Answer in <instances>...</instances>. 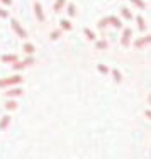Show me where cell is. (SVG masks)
<instances>
[{
    "instance_id": "cell-4",
    "label": "cell",
    "mask_w": 151,
    "mask_h": 159,
    "mask_svg": "<svg viewBox=\"0 0 151 159\" xmlns=\"http://www.w3.org/2000/svg\"><path fill=\"white\" fill-rule=\"evenodd\" d=\"M107 20H109V22H111V24H112V25H114V27H120V25H122V22H120V20H119V19H117V17H109V19H107Z\"/></svg>"
},
{
    "instance_id": "cell-13",
    "label": "cell",
    "mask_w": 151,
    "mask_h": 159,
    "mask_svg": "<svg viewBox=\"0 0 151 159\" xmlns=\"http://www.w3.org/2000/svg\"><path fill=\"white\" fill-rule=\"evenodd\" d=\"M85 36L88 37L90 41H93V39H95V34H93L92 31H90V29H85Z\"/></svg>"
},
{
    "instance_id": "cell-14",
    "label": "cell",
    "mask_w": 151,
    "mask_h": 159,
    "mask_svg": "<svg viewBox=\"0 0 151 159\" xmlns=\"http://www.w3.org/2000/svg\"><path fill=\"white\" fill-rule=\"evenodd\" d=\"M59 22H61V27L63 29H71V24L66 20V19H63V20H59Z\"/></svg>"
},
{
    "instance_id": "cell-11",
    "label": "cell",
    "mask_w": 151,
    "mask_h": 159,
    "mask_svg": "<svg viewBox=\"0 0 151 159\" xmlns=\"http://www.w3.org/2000/svg\"><path fill=\"white\" fill-rule=\"evenodd\" d=\"M136 20H138V25H139V29H141V31H144V20H143V17H136Z\"/></svg>"
},
{
    "instance_id": "cell-3",
    "label": "cell",
    "mask_w": 151,
    "mask_h": 159,
    "mask_svg": "<svg viewBox=\"0 0 151 159\" xmlns=\"http://www.w3.org/2000/svg\"><path fill=\"white\" fill-rule=\"evenodd\" d=\"M131 29H126V31H124V36H122V41H120V43H122V46H127V44H129V37H131Z\"/></svg>"
},
{
    "instance_id": "cell-16",
    "label": "cell",
    "mask_w": 151,
    "mask_h": 159,
    "mask_svg": "<svg viewBox=\"0 0 151 159\" xmlns=\"http://www.w3.org/2000/svg\"><path fill=\"white\" fill-rule=\"evenodd\" d=\"M107 46H109L107 41H99V43H97V48H99V49H105Z\"/></svg>"
},
{
    "instance_id": "cell-7",
    "label": "cell",
    "mask_w": 151,
    "mask_h": 159,
    "mask_svg": "<svg viewBox=\"0 0 151 159\" xmlns=\"http://www.w3.org/2000/svg\"><path fill=\"white\" fill-rule=\"evenodd\" d=\"M63 5H65V0H56V3H54V10H56V12H59V10L63 9Z\"/></svg>"
},
{
    "instance_id": "cell-18",
    "label": "cell",
    "mask_w": 151,
    "mask_h": 159,
    "mask_svg": "<svg viewBox=\"0 0 151 159\" xmlns=\"http://www.w3.org/2000/svg\"><path fill=\"white\" fill-rule=\"evenodd\" d=\"M5 107H7V108H9V110H14V108H16V107H17V103H16V102H9V103H7V105H5Z\"/></svg>"
},
{
    "instance_id": "cell-23",
    "label": "cell",
    "mask_w": 151,
    "mask_h": 159,
    "mask_svg": "<svg viewBox=\"0 0 151 159\" xmlns=\"http://www.w3.org/2000/svg\"><path fill=\"white\" fill-rule=\"evenodd\" d=\"M0 17H7V12H5V10L0 9Z\"/></svg>"
},
{
    "instance_id": "cell-5",
    "label": "cell",
    "mask_w": 151,
    "mask_h": 159,
    "mask_svg": "<svg viewBox=\"0 0 151 159\" xmlns=\"http://www.w3.org/2000/svg\"><path fill=\"white\" fill-rule=\"evenodd\" d=\"M16 95H22V88H16V90H9L7 97H16Z\"/></svg>"
},
{
    "instance_id": "cell-21",
    "label": "cell",
    "mask_w": 151,
    "mask_h": 159,
    "mask_svg": "<svg viewBox=\"0 0 151 159\" xmlns=\"http://www.w3.org/2000/svg\"><path fill=\"white\" fill-rule=\"evenodd\" d=\"M59 34H61L59 31H54V32H51V39H58V37H59Z\"/></svg>"
},
{
    "instance_id": "cell-2",
    "label": "cell",
    "mask_w": 151,
    "mask_h": 159,
    "mask_svg": "<svg viewBox=\"0 0 151 159\" xmlns=\"http://www.w3.org/2000/svg\"><path fill=\"white\" fill-rule=\"evenodd\" d=\"M34 10H36V16L39 20H44V14H43V7L39 3H34Z\"/></svg>"
},
{
    "instance_id": "cell-8",
    "label": "cell",
    "mask_w": 151,
    "mask_h": 159,
    "mask_svg": "<svg viewBox=\"0 0 151 159\" xmlns=\"http://www.w3.org/2000/svg\"><path fill=\"white\" fill-rule=\"evenodd\" d=\"M120 12H122V16L126 17V19H129V20H131V19H133V16H131V12H129V10L126 9V7H122V9H120Z\"/></svg>"
},
{
    "instance_id": "cell-6",
    "label": "cell",
    "mask_w": 151,
    "mask_h": 159,
    "mask_svg": "<svg viewBox=\"0 0 151 159\" xmlns=\"http://www.w3.org/2000/svg\"><path fill=\"white\" fill-rule=\"evenodd\" d=\"M149 39H151V37H149V36H146V37H143V39H139V41H136V48H139V46H143V44H146V43H149Z\"/></svg>"
},
{
    "instance_id": "cell-19",
    "label": "cell",
    "mask_w": 151,
    "mask_h": 159,
    "mask_svg": "<svg viewBox=\"0 0 151 159\" xmlns=\"http://www.w3.org/2000/svg\"><path fill=\"white\" fill-rule=\"evenodd\" d=\"M112 75H114V78H116V81H120V73L117 70H112Z\"/></svg>"
},
{
    "instance_id": "cell-20",
    "label": "cell",
    "mask_w": 151,
    "mask_h": 159,
    "mask_svg": "<svg viewBox=\"0 0 151 159\" xmlns=\"http://www.w3.org/2000/svg\"><path fill=\"white\" fill-rule=\"evenodd\" d=\"M99 71H100V73H109V68L104 66V64H100V66H99Z\"/></svg>"
},
{
    "instance_id": "cell-24",
    "label": "cell",
    "mask_w": 151,
    "mask_h": 159,
    "mask_svg": "<svg viewBox=\"0 0 151 159\" xmlns=\"http://www.w3.org/2000/svg\"><path fill=\"white\" fill-rule=\"evenodd\" d=\"M3 3H5V5H10V3H12V0H2Z\"/></svg>"
},
{
    "instance_id": "cell-12",
    "label": "cell",
    "mask_w": 151,
    "mask_h": 159,
    "mask_svg": "<svg viewBox=\"0 0 151 159\" xmlns=\"http://www.w3.org/2000/svg\"><path fill=\"white\" fill-rule=\"evenodd\" d=\"M9 120H10V117H9V115L3 117V120L0 122V129H5V127H7V124H9Z\"/></svg>"
},
{
    "instance_id": "cell-10",
    "label": "cell",
    "mask_w": 151,
    "mask_h": 159,
    "mask_svg": "<svg viewBox=\"0 0 151 159\" xmlns=\"http://www.w3.org/2000/svg\"><path fill=\"white\" fill-rule=\"evenodd\" d=\"M24 51L27 52V54H32V52H34V46H32V44H26V46H24Z\"/></svg>"
},
{
    "instance_id": "cell-22",
    "label": "cell",
    "mask_w": 151,
    "mask_h": 159,
    "mask_svg": "<svg viewBox=\"0 0 151 159\" xmlns=\"http://www.w3.org/2000/svg\"><path fill=\"white\" fill-rule=\"evenodd\" d=\"M107 22H109V20H107V19H102V20H100V24H99V25H100V27H104V25H105V24H107Z\"/></svg>"
},
{
    "instance_id": "cell-1",
    "label": "cell",
    "mask_w": 151,
    "mask_h": 159,
    "mask_svg": "<svg viewBox=\"0 0 151 159\" xmlns=\"http://www.w3.org/2000/svg\"><path fill=\"white\" fill-rule=\"evenodd\" d=\"M12 29L17 32V36H19V37H26V36H27L24 29H22L21 25H19V22H17V20H12Z\"/></svg>"
},
{
    "instance_id": "cell-9",
    "label": "cell",
    "mask_w": 151,
    "mask_h": 159,
    "mask_svg": "<svg viewBox=\"0 0 151 159\" xmlns=\"http://www.w3.org/2000/svg\"><path fill=\"white\" fill-rule=\"evenodd\" d=\"M131 2H133L134 5H138L139 9H146V5H144V2H143V0H131Z\"/></svg>"
},
{
    "instance_id": "cell-17",
    "label": "cell",
    "mask_w": 151,
    "mask_h": 159,
    "mask_svg": "<svg viewBox=\"0 0 151 159\" xmlns=\"http://www.w3.org/2000/svg\"><path fill=\"white\" fill-rule=\"evenodd\" d=\"M75 12H77V10H75L73 3H71V5H68V14H70V16H75Z\"/></svg>"
},
{
    "instance_id": "cell-15",
    "label": "cell",
    "mask_w": 151,
    "mask_h": 159,
    "mask_svg": "<svg viewBox=\"0 0 151 159\" xmlns=\"http://www.w3.org/2000/svg\"><path fill=\"white\" fill-rule=\"evenodd\" d=\"M16 59H17V56H16V54H12V56H3L2 61H16Z\"/></svg>"
}]
</instances>
